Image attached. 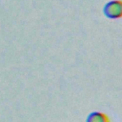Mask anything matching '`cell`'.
Returning <instances> with one entry per match:
<instances>
[{"mask_svg": "<svg viewBox=\"0 0 122 122\" xmlns=\"http://www.w3.org/2000/svg\"><path fill=\"white\" fill-rule=\"evenodd\" d=\"M103 12L106 17L110 19H117L122 16V2L120 0H112L108 2L104 8Z\"/></svg>", "mask_w": 122, "mask_h": 122, "instance_id": "1", "label": "cell"}, {"mask_svg": "<svg viewBox=\"0 0 122 122\" xmlns=\"http://www.w3.org/2000/svg\"><path fill=\"white\" fill-rule=\"evenodd\" d=\"M86 122H111L110 118L107 114L101 112H91L87 119Z\"/></svg>", "mask_w": 122, "mask_h": 122, "instance_id": "2", "label": "cell"}]
</instances>
